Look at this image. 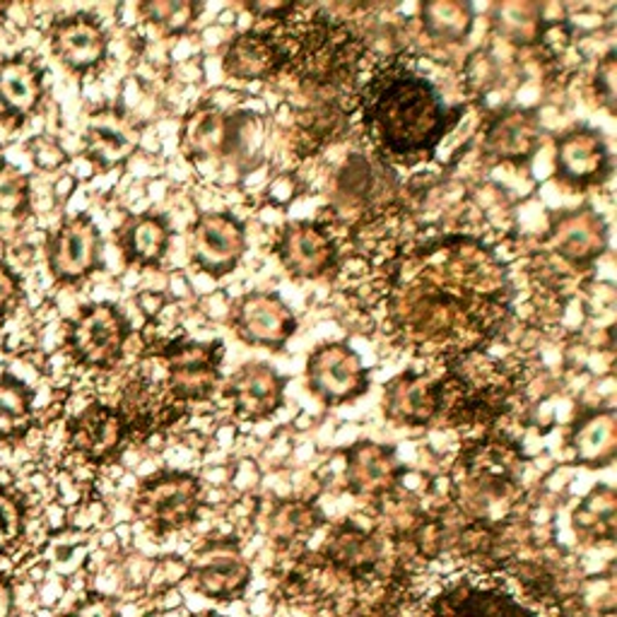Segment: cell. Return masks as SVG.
I'll list each match as a JSON object with an SVG mask.
<instances>
[{
  "mask_svg": "<svg viewBox=\"0 0 617 617\" xmlns=\"http://www.w3.org/2000/svg\"><path fill=\"white\" fill-rule=\"evenodd\" d=\"M362 102L364 128L376 148L406 164L430 158L461 114L449 112L430 80L400 66L376 73Z\"/></svg>",
  "mask_w": 617,
  "mask_h": 617,
  "instance_id": "obj_1",
  "label": "cell"
},
{
  "mask_svg": "<svg viewBox=\"0 0 617 617\" xmlns=\"http://www.w3.org/2000/svg\"><path fill=\"white\" fill-rule=\"evenodd\" d=\"M439 415L454 424L490 422L509 408L512 382L502 372V364L463 354L461 364H454L444 379L436 382Z\"/></svg>",
  "mask_w": 617,
  "mask_h": 617,
  "instance_id": "obj_2",
  "label": "cell"
},
{
  "mask_svg": "<svg viewBox=\"0 0 617 617\" xmlns=\"http://www.w3.org/2000/svg\"><path fill=\"white\" fill-rule=\"evenodd\" d=\"M128 336L130 324L121 308L109 302L90 304L70 322L68 350L80 364L112 370L121 360Z\"/></svg>",
  "mask_w": 617,
  "mask_h": 617,
  "instance_id": "obj_3",
  "label": "cell"
},
{
  "mask_svg": "<svg viewBox=\"0 0 617 617\" xmlns=\"http://www.w3.org/2000/svg\"><path fill=\"white\" fill-rule=\"evenodd\" d=\"M200 507V482L188 473H162L150 478L138 494V514L158 533L191 524Z\"/></svg>",
  "mask_w": 617,
  "mask_h": 617,
  "instance_id": "obj_4",
  "label": "cell"
},
{
  "mask_svg": "<svg viewBox=\"0 0 617 617\" xmlns=\"http://www.w3.org/2000/svg\"><path fill=\"white\" fill-rule=\"evenodd\" d=\"M306 384L326 406L360 398L370 388V372L360 354L346 342H330L314 350L306 362Z\"/></svg>",
  "mask_w": 617,
  "mask_h": 617,
  "instance_id": "obj_5",
  "label": "cell"
},
{
  "mask_svg": "<svg viewBox=\"0 0 617 617\" xmlns=\"http://www.w3.org/2000/svg\"><path fill=\"white\" fill-rule=\"evenodd\" d=\"M222 342H196L176 340L162 350V358L170 366V394L179 400H203L220 382Z\"/></svg>",
  "mask_w": 617,
  "mask_h": 617,
  "instance_id": "obj_6",
  "label": "cell"
},
{
  "mask_svg": "<svg viewBox=\"0 0 617 617\" xmlns=\"http://www.w3.org/2000/svg\"><path fill=\"white\" fill-rule=\"evenodd\" d=\"M246 252L244 224L232 212H206L191 228V256L216 278L228 276Z\"/></svg>",
  "mask_w": 617,
  "mask_h": 617,
  "instance_id": "obj_7",
  "label": "cell"
},
{
  "mask_svg": "<svg viewBox=\"0 0 617 617\" xmlns=\"http://www.w3.org/2000/svg\"><path fill=\"white\" fill-rule=\"evenodd\" d=\"M232 324L246 342L272 350H280L296 328L290 306L272 292L244 294L234 306Z\"/></svg>",
  "mask_w": 617,
  "mask_h": 617,
  "instance_id": "obj_8",
  "label": "cell"
},
{
  "mask_svg": "<svg viewBox=\"0 0 617 617\" xmlns=\"http://www.w3.org/2000/svg\"><path fill=\"white\" fill-rule=\"evenodd\" d=\"M100 230L88 216L66 220L49 240V268L56 280L78 282L100 264Z\"/></svg>",
  "mask_w": 617,
  "mask_h": 617,
  "instance_id": "obj_9",
  "label": "cell"
},
{
  "mask_svg": "<svg viewBox=\"0 0 617 617\" xmlns=\"http://www.w3.org/2000/svg\"><path fill=\"white\" fill-rule=\"evenodd\" d=\"M610 174V152L593 128H574L557 140V179L567 186L586 188Z\"/></svg>",
  "mask_w": 617,
  "mask_h": 617,
  "instance_id": "obj_10",
  "label": "cell"
},
{
  "mask_svg": "<svg viewBox=\"0 0 617 617\" xmlns=\"http://www.w3.org/2000/svg\"><path fill=\"white\" fill-rule=\"evenodd\" d=\"M278 256L294 278H322L334 266L336 244L322 224L294 222L280 234Z\"/></svg>",
  "mask_w": 617,
  "mask_h": 617,
  "instance_id": "obj_11",
  "label": "cell"
},
{
  "mask_svg": "<svg viewBox=\"0 0 617 617\" xmlns=\"http://www.w3.org/2000/svg\"><path fill=\"white\" fill-rule=\"evenodd\" d=\"M51 49L70 70L88 73L106 58L109 39L97 18L78 13L56 22L51 30Z\"/></svg>",
  "mask_w": 617,
  "mask_h": 617,
  "instance_id": "obj_12",
  "label": "cell"
},
{
  "mask_svg": "<svg viewBox=\"0 0 617 617\" xmlns=\"http://www.w3.org/2000/svg\"><path fill=\"white\" fill-rule=\"evenodd\" d=\"M138 128L121 109H100L90 116L85 128V152L100 170L121 167L138 150Z\"/></svg>",
  "mask_w": 617,
  "mask_h": 617,
  "instance_id": "obj_13",
  "label": "cell"
},
{
  "mask_svg": "<svg viewBox=\"0 0 617 617\" xmlns=\"http://www.w3.org/2000/svg\"><path fill=\"white\" fill-rule=\"evenodd\" d=\"M128 424L121 410L92 403L70 424V444L90 461H106L121 451Z\"/></svg>",
  "mask_w": 617,
  "mask_h": 617,
  "instance_id": "obj_14",
  "label": "cell"
},
{
  "mask_svg": "<svg viewBox=\"0 0 617 617\" xmlns=\"http://www.w3.org/2000/svg\"><path fill=\"white\" fill-rule=\"evenodd\" d=\"M290 51L268 32H244L224 54V70L236 80H266L290 63Z\"/></svg>",
  "mask_w": 617,
  "mask_h": 617,
  "instance_id": "obj_15",
  "label": "cell"
},
{
  "mask_svg": "<svg viewBox=\"0 0 617 617\" xmlns=\"http://www.w3.org/2000/svg\"><path fill=\"white\" fill-rule=\"evenodd\" d=\"M284 379L272 366L246 364L232 376L228 396L236 415L244 420H264L282 406Z\"/></svg>",
  "mask_w": 617,
  "mask_h": 617,
  "instance_id": "obj_16",
  "label": "cell"
},
{
  "mask_svg": "<svg viewBox=\"0 0 617 617\" xmlns=\"http://www.w3.org/2000/svg\"><path fill=\"white\" fill-rule=\"evenodd\" d=\"M194 579L198 591L206 593V596L232 601L246 586L248 567L240 552H232L228 543H210L198 555V562L194 564Z\"/></svg>",
  "mask_w": 617,
  "mask_h": 617,
  "instance_id": "obj_17",
  "label": "cell"
},
{
  "mask_svg": "<svg viewBox=\"0 0 617 617\" xmlns=\"http://www.w3.org/2000/svg\"><path fill=\"white\" fill-rule=\"evenodd\" d=\"M384 410L391 420L420 427L439 415L436 382H427L418 374H403L386 388Z\"/></svg>",
  "mask_w": 617,
  "mask_h": 617,
  "instance_id": "obj_18",
  "label": "cell"
},
{
  "mask_svg": "<svg viewBox=\"0 0 617 617\" xmlns=\"http://www.w3.org/2000/svg\"><path fill=\"white\" fill-rule=\"evenodd\" d=\"M44 97V73L27 56H15L0 63V104L13 116L25 118Z\"/></svg>",
  "mask_w": 617,
  "mask_h": 617,
  "instance_id": "obj_19",
  "label": "cell"
},
{
  "mask_svg": "<svg viewBox=\"0 0 617 617\" xmlns=\"http://www.w3.org/2000/svg\"><path fill=\"white\" fill-rule=\"evenodd\" d=\"M538 138L540 128L536 116L514 109L494 118L485 145H488V152L494 154L497 160L521 164L533 158V152L538 148Z\"/></svg>",
  "mask_w": 617,
  "mask_h": 617,
  "instance_id": "obj_20",
  "label": "cell"
},
{
  "mask_svg": "<svg viewBox=\"0 0 617 617\" xmlns=\"http://www.w3.org/2000/svg\"><path fill=\"white\" fill-rule=\"evenodd\" d=\"M170 240H172V230L167 218L154 216V212L130 218L124 224L121 236H118L128 264L145 266V268L160 264L164 254H167Z\"/></svg>",
  "mask_w": 617,
  "mask_h": 617,
  "instance_id": "obj_21",
  "label": "cell"
},
{
  "mask_svg": "<svg viewBox=\"0 0 617 617\" xmlns=\"http://www.w3.org/2000/svg\"><path fill=\"white\" fill-rule=\"evenodd\" d=\"M348 482L354 492H386L388 482H394L396 466L394 451L362 442L348 454Z\"/></svg>",
  "mask_w": 617,
  "mask_h": 617,
  "instance_id": "obj_22",
  "label": "cell"
},
{
  "mask_svg": "<svg viewBox=\"0 0 617 617\" xmlns=\"http://www.w3.org/2000/svg\"><path fill=\"white\" fill-rule=\"evenodd\" d=\"M182 142L188 158H212L230 152V118L216 106H200L186 118Z\"/></svg>",
  "mask_w": 617,
  "mask_h": 617,
  "instance_id": "obj_23",
  "label": "cell"
},
{
  "mask_svg": "<svg viewBox=\"0 0 617 617\" xmlns=\"http://www.w3.org/2000/svg\"><path fill=\"white\" fill-rule=\"evenodd\" d=\"M572 444L577 458L589 466H605L617 449V430L613 410H591L574 424Z\"/></svg>",
  "mask_w": 617,
  "mask_h": 617,
  "instance_id": "obj_24",
  "label": "cell"
},
{
  "mask_svg": "<svg viewBox=\"0 0 617 617\" xmlns=\"http://www.w3.org/2000/svg\"><path fill=\"white\" fill-rule=\"evenodd\" d=\"M326 555L342 572L352 577L370 574L379 562V543L360 526H340L326 543Z\"/></svg>",
  "mask_w": 617,
  "mask_h": 617,
  "instance_id": "obj_25",
  "label": "cell"
},
{
  "mask_svg": "<svg viewBox=\"0 0 617 617\" xmlns=\"http://www.w3.org/2000/svg\"><path fill=\"white\" fill-rule=\"evenodd\" d=\"M605 244V232L601 222L589 212H574L560 222V230L555 232L557 254L564 256L572 264H589L601 254Z\"/></svg>",
  "mask_w": 617,
  "mask_h": 617,
  "instance_id": "obj_26",
  "label": "cell"
},
{
  "mask_svg": "<svg viewBox=\"0 0 617 617\" xmlns=\"http://www.w3.org/2000/svg\"><path fill=\"white\" fill-rule=\"evenodd\" d=\"M34 422L30 388L13 376H0V439L25 434Z\"/></svg>",
  "mask_w": 617,
  "mask_h": 617,
  "instance_id": "obj_27",
  "label": "cell"
},
{
  "mask_svg": "<svg viewBox=\"0 0 617 617\" xmlns=\"http://www.w3.org/2000/svg\"><path fill=\"white\" fill-rule=\"evenodd\" d=\"M434 617H536L514 598L502 593H473L449 605Z\"/></svg>",
  "mask_w": 617,
  "mask_h": 617,
  "instance_id": "obj_28",
  "label": "cell"
},
{
  "mask_svg": "<svg viewBox=\"0 0 617 617\" xmlns=\"http://www.w3.org/2000/svg\"><path fill=\"white\" fill-rule=\"evenodd\" d=\"M574 524L579 531L598 538H613L615 528V492L610 488L593 490L577 509Z\"/></svg>",
  "mask_w": 617,
  "mask_h": 617,
  "instance_id": "obj_29",
  "label": "cell"
},
{
  "mask_svg": "<svg viewBox=\"0 0 617 617\" xmlns=\"http://www.w3.org/2000/svg\"><path fill=\"white\" fill-rule=\"evenodd\" d=\"M424 27L436 37H463L470 30V10L461 3H430L422 8Z\"/></svg>",
  "mask_w": 617,
  "mask_h": 617,
  "instance_id": "obj_30",
  "label": "cell"
},
{
  "mask_svg": "<svg viewBox=\"0 0 617 617\" xmlns=\"http://www.w3.org/2000/svg\"><path fill=\"white\" fill-rule=\"evenodd\" d=\"M30 206V179L18 167L0 162V216H20Z\"/></svg>",
  "mask_w": 617,
  "mask_h": 617,
  "instance_id": "obj_31",
  "label": "cell"
},
{
  "mask_svg": "<svg viewBox=\"0 0 617 617\" xmlns=\"http://www.w3.org/2000/svg\"><path fill=\"white\" fill-rule=\"evenodd\" d=\"M142 13H145L152 22L164 25L170 32H182L191 25L198 8L191 3H148L142 5Z\"/></svg>",
  "mask_w": 617,
  "mask_h": 617,
  "instance_id": "obj_32",
  "label": "cell"
},
{
  "mask_svg": "<svg viewBox=\"0 0 617 617\" xmlns=\"http://www.w3.org/2000/svg\"><path fill=\"white\" fill-rule=\"evenodd\" d=\"M22 509L10 494L0 492V550H5L20 538Z\"/></svg>",
  "mask_w": 617,
  "mask_h": 617,
  "instance_id": "obj_33",
  "label": "cell"
},
{
  "mask_svg": "<svg viewBox=\"0 0 617 617\" xmlns=\"http://www.w3.org/2000/svg\"><path fill=\"white\" fill-rule=\"evenodd\" d=\"M22 296V284L20 278L13 272V268L0 264V316L13 312Z\"/></svg>",
  "mask_w": 617,
  "mask_h": 617,
  "instance_id": "obj_34",
  "label": "cell"
},
{
  "mask_svg": "<svg viewBox=\"0 0 617 617\" xmlns=\"http://www.w3.org/2000/svg\"><path fill=\"white\" fill-rule=\"evenodd\" d=\"M596 90L603 104L613 112L615 109V51L603 58L596 70Z\"/></svg>",
  "mask_w": 617,
  "mask_h": 617,
  "instance_id": "obj_35",
  "label": "cell"
},
{
  "mask_svg": "<svg viewBox=\"0 0 617 617\" xmlns=\"http://www.w3.org/2000/svg\"><path fill=\"white\" fill-rule=\"evenodd\" d=\"M78 617H114V608L102 598H94L80 608Z\"/></svg>",
  "mask_w": 617,
  "mask_h": 617,
  "instance_id": "obj_36",
  "label": "cell"
},
{
  "mask_svg": "<svg viewBox=\"0 0 617 617\" xmlns=\"http://www.w3.org/2000/svg\"><path fill=\"white\" fill-rule=\"evenodd\" d=\"M10 605H13V593H10V586L0 579V617L10 615Z\"/></svg>",
  "mask_w": 617,
  "mask_h": 617,
  "instance_id": "obj_37",
  "label": "cell"
},
{
  "mask_svg": "<svg viewBox=\"0 0 617 617\" xmlns=\"http://www.w3.org/2000/svg\"><path fill=\"white\" fill-rule=\"evenodd\" d=\"M5 13H8V3H3V0H0V20H3Z\"/></svg>",
  "mask_w": 617,
  "mask_h": 617,
  "instance_id": "obj_38",
  "label": "cell"
},
{
  "mask_svg": "<svg viewBox=\"0 0 617 617\" xmlns=\"http://www.w3.org/2000/svg\"><path fill=\"white\" fill-rule=\"evenodd\" d=\"M198 617H220V615H212V613H206V615H198Z\"/></svg>",
  "mask_w": 617,
  "mask_h": 617,
  "instance_id": "obj_39",
  "label": "cell"
}]
</instances>
